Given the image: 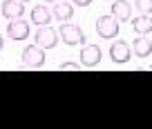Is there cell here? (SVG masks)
<instances>
[{"label": "cell", "instance_id": "obj_1", "mask_svg": "<svg viewBox=\"0 0 152 129\" xmlns=\"http://www.w3.org/2000/svg\"><path fill=\"white\" fill-rule=\"evenodd\" d=\"M58 38H61L67 47H76V45L85 43V31H83L78 25H74V22L67 20V22H63L61 29H58Z\"/></svg>", "mask_w": 152, "mask_h": 129}, {"label": "cell", "instance_id": "obj_2", "mask_svg": "<svg viewBox=\"0 0 152 129\" xmlns=\"http://www.w3.org/2000/svg\"><path fill=\"white\" fill-rule=\"evenodd\" d=\"M96 34L105 40L116 38V34H119V20L114 16H99L96 18Z\"/></svg>", "mask_w": 152, "mask_h": 129}, {"label": "cell", "instance_id": "obj_3", "mask_svg": "<svg viewBox=\"0 0 152 129\" xmlns=\"http://www.w3.org/2000/svg\"><path fill=\"white\" fill-rule=\"evenodd\" d=\"M45 49L43 47H38V45H29V47L23 49V62L27 65V67L31 69H38V67H43L45 65Z\"/></svg>", "mask_w": 152, "mask_h": 129}, {"label": "cell", "instance_id": "obj_4", "mask_svg": "<svg viewBox=\"0 0 152 129\" xmlns=\"http://www.w3.org/2000/svg\"><path fill=\"white\" fill-rule=\"evenodd\" d=\"M36 45L43 49H54L58 45V31L52 29L49 25H43V27H38L36 31Z\"/></svg>", "mask_w": 152, "mask_h": 129}, {"label": "cell", "instance_id": "obj_5", "mask_svg": "<svg viewBox=\"0 0 152 129\" xmlns=\"http://www.w3.org/2000/svg\"><path fill=\"white\" fill-rule=\"evenodd\" d=\"M110 58H112V62H116V65H125V62L132 58V49H130V45L125 43V40H114L112 47H110Z\"/></svg>", "mask_w": 152, "mask_h": 129}, {"label": "cell", "instance_id": "obj_6", "mask_svg": "<svg viewBox=\"0 0 152 129\" xmlns=\"http://www.w3.org/2000/svg\"><path fill=\"white\" fill-rule=\"evenodd\" d=\"M103 58V51H101L99 45H85L83 43V49H81V65L83 67H96Z\"/></svg>", "mask_w": 152, "mask_h": 129}, {"label": "cell", "instance_id": "obj_7", "mask_svg": "<svg viewBox=\"0 0 152 129\" xmlns=\"http://www.w3.org/2000/svg\"><path fill=\"white\" fill-rule=\"evenodd\" d=\"M7 34L11 40H25L29 36V22L25 18H14L7 25Z\"/></svg>", "mask_w": 152, "mask_h": 129}, {"label": "cell", "instance_id": "obj_8", "mask_svg": "<svg viewBox=\"0 0 152 129\" xmlns=\"http://www.w3.org/2000/svg\"><path fill=\"white\" fill-rule=\"evenodd\" d=\"M0 11H2V16H5L7 20L23 18L25 16V2H20V0H5L2 7H0Z\"/></svg>", "mask_w": 152, "mask_h": 129}, {"label": "cell", "instance_id": "obj_9", "mask_svg": "<svg viewBox=\"0 0 152 129\" xmlns=\"http://www.w3.org/2000/svg\"><path fill=\"white\" fill-rule=\"evenodd\" d=\"M112 16L119 22H128L132 18V5H130L128 0H114L112 2Z\"/></svg>", "mask_w": 152, "mask_h": 129}, {"label": "cell", "instance_id": "obj_10", "mask_svg": "<svg viewBox=\"0 0 152 129\" xmlns=\"http://www.w3.org/2000/svg\"><path fill=\"white\" fill-rule=\"evenodd\" d=\"M130 49H132L134 56L148 58V56L152 53V40L148 38V36H137V38H134V43L130 45Z\"/></svg>", "mask_w": 152, "mask_h": 129}, {"label": "cell", "instance_id": "obj_11", "mask_svg": "<svg viewBox=\"0 0 152 129\" xmlns=\"http://www.w3.org/2000/svg\"><path fill=\"white\" fill-rule=\"evenodd\" d=\"M52 16H54L56 20H61V22H67V20H72V18H74V5H69V2H63V0H58V2H54Z\"/></svg>", "mask_w": 152, "mask_h": 129}, {"label": "cell", "instance_id": "obj_12", "mask_svg": "<svg viewBox=\"0 0 152 129\" xmlns=\"http://www.w3.org/2000/svg\"><path fill=\"white\" fill-rule=\"evenodd\" d=\"M132 29L137 36H148L152 31V18L148 14H139L137 18H132Z\"/></svg>", "mask_w": 152, "mask_h": 129}, {"label": "cell", "instance_id": "obj_13", "mask_svg": "<svg viewBox=\"0 0 152 129\" xmlns=\"http://www.w3.org/2000/svg\"><path fill=\"white\" fill-rule=\"evenodd\" d=\"M52 11L47 9L45 5H36L31 7V22L36 25V27H43V25H49V20H52Z\"/></svg>", "mask_w": 152, "mask_h": 129}, {"label": "cell", "instance_id": "obj_14", "mask_svg": "<svg viewBox=\"0 0 152 129\" xmlns=\"http://www.w3.org/2000/svg\"><path fill=\"white\" fill-rule=\"evenodd\" d=\"M134 9L139 14H152V0H134Z\"/></svg>", "mask_w": 152, "mask_h": 129}, {"label": "cell", "instance_id": "obj_15", "mask_svg": "<svg viewBox=\"0 0 152 129\" xmlns=\"http://www.w3.org/2000/svg\"><path fill=\"white\" fill-rule=\"evenodd\" d=\"M61 69H63V71H78L81 65H78V62H63Z\"/></svg>", "mask_w": 152, "mask_h": 129}, {"label": "cell", "instance_id": "obj_16", "mask_svg": "<svg viewBox=\"0 0 152 129\" xmlns=\"http://www.w3.org/2000/svg\"><path fill=\"white\" fill-rule=\"evenodd\" d=\"M76 7H90L92 5V0H72Z\"/></svg>", "mask_w": 152, "mask_h": 129}, {"label": "cell", "instance_id": "obj_17", "mask_svg": "<svg viewBox=\"0 0 152 129\" xmlns=\"http://www.w3.org/2000/svg\"><path fill=\"white\" fill-rule=\"evenodd\" d=\"M2 47H5V40H2V36H0V51H2Z\"/></svg>", "mask_w": 152, "mask_h": 129}, {"label": "cell", "instance_id": "obj_18", "mask_svg": "<svg viewBox=\"0 0 152 129\" xmlns=\"http://www.w3.org/2000/svg\"><path fill=\"white\" fill-rule=\"evenodd\" d=\"M45 2H58V0H45Z\"/></svg>", "mask_w": 152, "mask_h": 129}, {"label": "cell", "instance_id": "obj_19", "mask_svg": "<svg viewBox=\"0 0 152 129\" xmlns=\"http://www.w3.org/2000/svg\"><path fill=\"white\" fill-rule=\"evenodd\" d=\"M20 2H29V0H20Z\"/></svg>", "mask_w": 152, "mask_h": 129}, {"label": "cell", "instance_id": "obj_20", "mask_svg": "<svg viewBox=\"0 0 152 129\" xmlns=\"http://www.w3.org/2000/svg\"><path fill=\"white\" fill-rule=\"evenodd\" d=\"M150 69H152V62H150Z\"/></svg>", "mask_w": 152, "mask_h": 129}]
</instances>
